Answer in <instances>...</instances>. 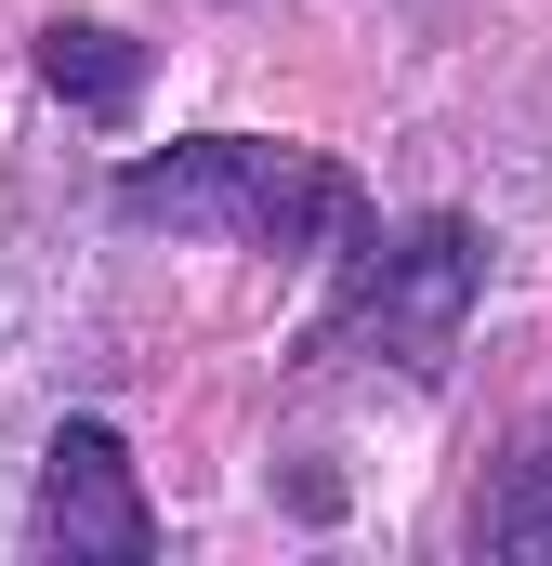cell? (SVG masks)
<instances>
[{"mask_svg": "<svg viewBox=\"0 0 552 566\" xmlns=\"http://www.w3.org/2000/svg\"><path fill=\"white\" fill-rule=\"evenodd\" d=\"M487 554L552 566V422L527 434V461H513V474H500V501H487Z\"/></svg>", "mask_w": 552, "mask_h": 566, "instance_id": "5b68a950", "label": "cell"}, {"mask_svg": "<svg viewBox=\"0 0 552 566\" xmlns=\"http://www.w3.org/2000/svg\"><path fill=\"white\" fill-rule=\"evenodd\" d=\"M40 80L66 93V106H93V119H119L145 93V53L119 40V27H40Z\"/></svg>", "mask_w": 552, "mask_h": 566, "instance_id": "277c9868", "label": "cell"}, {"mask_svg": "<svg viewBox=\"0 0 552 566\" xmlns=\"http://www.w3.org/2000/svg\"><path fill=\"white\" fill-rule=\"evenodd\" d=\"M474 224H408L395 251L369 238V264H355V303H342V343H382L395 369H434L447 343H460V303H474Z\"/></svg>", "mask_w": 552, "mask_h": 566, "instance_id": "7a4b0ae2", "label": "cell"}, {"mask_svg": "<svg viewBox=\"0 0 552 566\" xmlns=\"http://www.w3.org/2000/svg\"><path fill=\"white\" fill-rule=\"evenodd\" d=\"M119 211L132 224H171V238H237V251H316V238H355L369 198L342 158L276 133H198L171 158H132L119 171Z\"/></svg>", "mask_w": 552, "mask_h": 566, "instance_id": "6da1fadb", "label": "cell"}, {"mask_svg": "<svg viewBox=\"0 0 552 566\" xmlns=\"http://www.w3.org/2000/svg\"><path fill=\"white\" fill-rule=\"evenodd\" d=\"M40 541L79 566H145L158 554V514H145V488H132V448L106 422H66L53 434V461H40Z\"/></svg>", "mask_w": 552, "mask_h": 566, "instance_id": "3957f363", "label": "cell"}]
</instances>
